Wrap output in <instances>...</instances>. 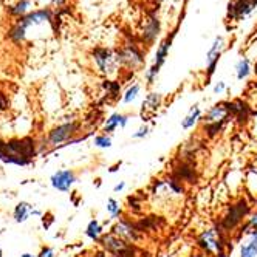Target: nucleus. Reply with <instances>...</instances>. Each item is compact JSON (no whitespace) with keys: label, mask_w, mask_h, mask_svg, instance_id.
<instances>
[{"label":"nucleus","mask_w":257,"mask_h":257,"mask_svg":"<svg viewBox=\"0 0 257 257\" xmlns=\"http://www.w3.org/2000/svg\"><path fill=\"white\" fill-rule=\"evenodd\" d=\"M54 30L53 11L50 8H38L21 19L11 21L7 28V39L14 45H22L28 39L45 38Z\"/></svg>","instance_id":"f257e3e1"},{"label":"nucleus","mask_w":257,"mask_h":257,"mask_svg":"<svg viewBox=\"0 0 257 257\" xmlns=\"http://www.w3.org/2000/svg\"><path fill=\"white\" fill-rule=\"evenodd\" d=\"M91 61L95 64L96 71L107 79H113L122 68L119 51L107 47H98L91 51Z\"/></svg>","instance_id":"f03ea898"},{"label":"nucleus","mask_w":257,"mask_h":257,"mask_svg":"<svg viewBox=\"0 0 257 257\" xmlns=\"http://www.w3.org/2000/svg\"><path fill=\"white\" fill-rule=\"evenodd\" d=\"M226 243H228L226 235L217 226L201 231L195 238V245H197L198 251L205 252L209 257L226 255Z\"/></svg>","instance_id":"7ed1b4c3"},{"label":"nucleus","mask_w":257,"mask_h":257,"mask_svg":"<svg viewBox=\"0 0 257 257\" xmlns=\"http://www.w3.org/2000/svg\"><path fill=\"white\" fill-rule=\"evenodd\" d=\"M79 128H81V122L75 121V119H70L67 122L54 125L47 134L45 148L61 149V148H64V146H70L71 143L84 140V138H75L79 134Z\"/></svg>","instance_id":"20e7f679"},{"label":"nucleus","mask_w":257,"mask_h":257,"mask_svg":"<svg viewBox=\"0 0 257 257\" xmlns=\"http://www.w3.org/2000/svg\"><path fill=\"white\" fill-rule=\"evenodd\" d=\"M248 215H249L248 201L245 198H240V200H237L235 203L228 206L226 212L223 214V217L220 218V222L215 226L228 237L229 234L235 232V229L243 226V220L248 218Z\"/></svg>","instance_id":"39448f33"},{"label":"nucleus","mask_w":257,"mask_h":257,"mask_svg":"<svg viewBox=\"0 0 257 257\" xmlns=\"http://www.w3.org/2000/svg\"><path fill=\"white\" fill-rule=\"evenodd\" d=\"M231 116L232 113L229 102H220L208 108V112L201 118V124H203V128L206 131V135L215 137L218 132H222Z\"/></svg>","instance_id":"423d86ee"},{"label":"nucleus","mask_w":257,"mask_h":257,"mask_svg":"<svg viewBox=\"0 0 257 257\" xmlns=\"http://www.w3.org/2000/svg\"><path fill=\"white\" fill-rule=\"evenodd\" d=\"M172 39H174V34L168 36L166 39H163L160 42V45H158V48L155 51V56H154V61H152L151 67L146 70V73H144V79H146V82H148V85H152L157 81V78L160 75V71H161L164 62H166V59L169 56Z\"/></svg>","instance_id":"0eeeda50"},{"label":"nucleus","mask_w":257,"mask_h":257,"mask_svg":"<svg viewBox=\"0 0 257 257\" xmlns=\"http://www.w3.org/2000/svg\"><path fill=\"white\" fill-rule=\"evenodd\" d=\"M99 243L105 252L112 254L113 257H135V246L132 243L122 240V238H119L112 231L104 234Z\"/></svg>","instance_id":"6e6552de"},{"label":"nucleus","mask_w":257,"mask_h":257,"mask_svg":"<svg viewBox=\"0 0 257 257\" xmlns=\"http://www.w3.org/2000/svg\"><path fill=\"white\" fill-rule=\"evenodd\" d=\"M118 51H119V58H121L122 68H127L128 71H138V70L143 68V65H144V54H143V51L137 45L127 44L122 48H119Z\"/></svg>","instance_id":"1a4fd4ad"},{"label":"nucleus","mask_w":257,"mask_h":257,"mask_svg":"<svg viewBox=\"0 0 257 257\" xmlns=\"http://www.w3.org/2000/svg\"><path fill=\"white\" fill-rule=\"evenodd\" d=\"M112 232L116 234L119 238L122 240L128 242V243H138L141 238H143V231L140 229L138 223H134L131 220H125V218H119L118 222L113 225Z\"/></svg>","instance_id":"9d476101"},{"label":"nucleus","mask_w":257,"mask_h":257,"mask_svg":"<svg viewBox=\"0 0 257 257\" xmlns=\"http://www.w3.org/2000/svg\"><path fill=\"white\" fill-rule=\"evenodd\" d=\"M78 181V175L73 169H58L56 172H53L50 177V185L54 191L58 192H70L73 189V186L76 185Z\"/></svg>","instance_id":"9b49d317"},{"label":"nucleus","mask_w":257,"mask_h":257,"mask_svg":"<svg viewBox=\"0 0 257 257\" xmlns=\"http://www.w3.org/2000/svg\"><path fill=\"white\" fill-rule=\"evenodd\" d=\"M161 105H163V96L160 93L151 91V93L146 95L143 102H141V112H140L143 124H148V121L157 115V112L160 110Z\"/></svg>","instance_id":"f8f14e48"},{"label":"nucleus","mask_w":257,"mask_h":257,"mask_svg":"<svg viewBox=\"0 0 257 257\" xmlns=\"http://www.w3.org/2000/svg\"><path fill=\"white\" fill-rule=\"evenodd\" d=\"M257 8V0H231L228 14L234 21H243Z\"/></svg>","instance_id":"ddd939ff"},{"label":"nucleus","mask_w":257,"mask_h":257,"mask_svg":"<svg viewBox=\"0 0 257 257\" xmlns=\"http://www.w3.org/2000/svg\"><path fill=\"white\" fill-rule=\"evenodd\" d=\"M225 51V38L223 36H217L214 42L211 44L208 53H206V68H208V76H212L215 73V68L218 65V61L222 58Z\"/></svg>","instance_id":"4468645a"},{"label":"nucleus","mask_w":257,"mask_h":257,"mask_svg":"<svg viewBox=\"0 0 257 257\" xmlns=\"http://www.w3.org/2000/svg\"><path fill=\"white\" fill-rule=\"evenodd\" d=\"M34 2L33 0H14V2L5 5V14L10 17L11 21L21 19V17L30 14L34 11Z\"/></svg>","instance_id":"2eb2a0df"},{"label":"nucleus","mask_w":257,"mask_h":257,"mask_svg":"<svg viewBox=\"0 0 257 257\" xmlns=\"http://www.w3.org/2000/svg\"><path fill=\"white\" fill-rule=\"evenodd\" d=\"M128 122H131V116L125 113H121V112H115L104 121L102 132L110 135V134H113L116 128H125L128 125Z\"/></svg>","instance_id":"dca6fc26"},{"label":"nucleus","mask_w":257,"mask_h":257,"mask_svg":"<svg viewBox=\"0 0 257 257\" xmlns=\"http://www.w3.org/2000/svg\"><path fill=\"white\" fill-rule=\"evenodd\" d=\"M201 118H203V112H201L200 104H194L192 107H189L188 113L181 119L180 125L183 131H192L194 127H197L198 122H201Z\"/></svg>","instance_id":"f3484780"},{"label":"nucleus","mask_w":257,"mask_h":257,"mask_svg":"<svg viewBox=\"0 0 257 257\" xmlns=\"http://www.w3.org/2000/svg\"><path fill=\"white\" fill-rule=\"evenodd\" d=\"M34 209L36 208L31 203H28V201H19V203H17L13 209L14 223H17V225L25 223L31 215H34Z\"/></svg>","instance_id":"a211bd4d"},{"label":"nucleus","mask_w":257,"mask_h":257,"mask_svg":"<svg viewBox=\"0 0 257 257\" xmlns=\"http://www.w3.org/2000/svg\"><path fill=\"white\" fill-rule=\"evenodd\" d=\"M160 34V21L157 19L155 16L149 17V21L144 24V28H143V41L148 42V44H152L157 36Z\"/></svg>","instance_id":"6ab92c4d"},{"label":"nucleus","mask_w":257,"mask_h":257,"mask_svg":"<svg viewBox=\"0 0 257 257\" xmlns=\"http://www.w3.org/2000/svg\"><path fill=\"white\" fill-rule=\"evenodd\" d=\"M104 234H105L104 226H102V223L99 222V220H96V218L90 220L87 228H85V237L90 238L91 242H99Z\"/></svg>","instance_id":"aec40b11"},{"label":"nucleus","mask_w":257,"mask_h":257,"mask_svg":"<svg viewBox=\"0 0 257 257\" xmlns=\"http://www.w3.org/2000/svg\"><path fill=\"white\" fill-rule=\"evenodd\" d=\"M251 73H252V65H251V61L248 58H242L235 64V78L238 81L248 79Z\"/></svg>","instance_id":"412c9836"},{"label":"nucleus","mask_w":257,"mask_h":257,"mask_svg":"<svg viewBox=\"0 0 257 257\" xmlns=\"http://www.w3.org/2000/svg\"><path fill=\"white\" fill-rule=\"evenodd\" d=\"M105 209L108 212V217L112 218V220L122 218V206H121V201H118L116 198H113V197L107 198Z\"/></svg>","instance_id":"4be33fe9"},{"label":"nucleus","mask_w":257,"mask_h":257,"mask_svg":"<svg viewBox=\"0 0 257 257\" xmlns=\"http://www.w3.org/2000/svg\"><path fill=\"white\" fill-rule=\"evenodd\" d=\"M140 93H141V85L138 82H132L122 93V102L124 104H134L138 99Z\"/></svg>","instance_id":"5701e85b"},{"label":"nucleus","mask_w":257,"mask_h":257,"mask_svg":"<svg viewBox=\"0 0 257 257\" xmlns=\"http://www.w3.org/2000/svg\"><path fill=\"white\" fill-rule=\"evenodd\" d=\"M93 144H95V148H98V149H110V148H112V144H113L112 135L101 132V134L93 137Z\"/></svg>","instance_id":"b1692460"},{"label":"nucleus","mask_w":257,"mask_h":257,"mask_svg":"<svg viewBox=\"0 0 257 257\" xmlns=\"http://www.w3.org/2000/svg\"><path fill=\"white\" fill-rule=\"evenodd\" d=\"M238 257H257V245L252 242H245L238 249Z\"/></svg>","instance_id":"393cba45"},{"label":"nucleus","mask_w":257,"mask_h":257,"mask_svg":"<svg viewBox=\"0 0 257 257\" xmlns=\"http://www.w3.org/2000/svg\"><path fill=\"white\" fill-rule=\"evenodd\" d=\"M151 131H152V128H151L149 124H141V125L137 128V131L132 134V138H134V140H144V138H148V137L151 135Z\"/></svg>","instance_id":"a878e982"},{"label":"nucleus","mask_w":257,"mask_h":257,"mask_svg":"<svg viewBox=\"0 0 257 257\" xmlns=\"http://www.w3.org/2000/svg\"><path fill=\"white\" fill-rule=\"evenodd\" d=\"M38 257H58L56 255V251H54V248L51 246H42Z\"/></svg>","instance_id":"bb28decb"},{"label":"nucleus","mask_w":257,"mask_h":257,"mask_svg":"<svg viewBox=\"0 0 257 257\" xmlns=\"http://www.w3.org/2000/svg\"><path fill=\"white\" fill-rule=\"evenodd\" d=\"M214 95H223L225 91H226V82L225 81H218V82H215V85H214Z\"/></svg>","instance_id":"cd10ccee"},{"label":"nucleus","mask_w":257,"mask_h":257,"mask_svg":"<svg viewBox=\"0 0 257 257\" xmlns=\"http://www.w3.org/2000/svg\"><path fill=\"white\" fill-rule=\"evenodd\" d=\"M8 110V96L0 91V112H7Z\"/></svg>","instance_id":"c85d7f7f"},{"label":"nucleus","mask_w":257,"mask_h":257,"mask_svg":"<svg viewBox=\"0 0 257 257\" xmlns=\"http://www.w3.org/2000/svg\"><path fill=\"white\" fill-rule=\"evenodd\" d=\"M125 188H127V183H125V181H119V183H116V185H115V188H113V192H115V194H118V192H122Z\"/></svg>","instance_id":"c756f323"},{"label":"nucleus","mask_w":257,"mask_h":257,"mask_svg":"<svg viewBox=\"0 0 257 257\" xmlns=\"http://www.w3.org/2000/svg\"><path fill=\"white\" fill-rule=\"evenodd\" d=\"M50 2H51V5H53V7L61 8V7H64V5L67 4V0H50Z\"/></svg>","instance_id":"7c9ffc66"},{"label":"nucleus","mask_w":257,"mask_h":257,"mask_svg":"<svg viewBox=\"0 0 257 257\" xmlns=\"http://www.w3.org/2000/svg\"><path fill=\"white\" fill-rule=\"evenodd\" d=\"M248 240L257 245V231H252V232L248 234Z\"/></svg>","instance_id":"2f4dec72"},{"label":"nucleus","mask_w":257,"mask_h":257,"mask_svg":"<svg viewBox=\"0 0 257 257\" xmlns=\"http://www.w3.org/2000/svg\"><path fill=\"white\" fill-rule=\"evenodd\" d=\"M188 257H209V255H206L205 252L198 251V252H194V254H191V255H188Z\"/></svg>","instance_id":"473e14b6"},{"label":"nucleus","mask_w":257,"mask_h":257,"mask_svg":"<svg viewBox=\"0 0 257 257\" xmlns=\"http://www.w3.org/2000/svg\"><path fill=\"white\" fill-rule=\"evenodd\" d=\"M21 257H38V255H34L31 252H24V254H21Z\"/></svg>","instance_id":"72a5a7b5"},{"label":"nucleus","mask_w":257,"mask_h":257,"mask_svg":"<svg viewBox=\"0 0 257 257\" xmlns=\"http://www.w3.org/2000/svg\"><path fill=\"white\" fill-rule=\"evenodd\" d=\"M5 11V5H4V0H0V13Z\"/></svg>","instance_id":"f704fd0d"},{"label":"nucleus","mask_w":257,"mask_h":257,"mask_svg":"<svg viewBox=\"0 0 257 257\" xmlns=\"http://www.w3.org/2000/svg\"><path fill=\"white\" fill-rule=\"evenodd\" d=\"M0 257H2V248H0Z\"/></svg>","instance_id":"c9c22d12"},{"label":"nucleus","mask_w":257,"mask_h":257,"mask_svg":"<svg viewBox=\"0 0 257 257\" xmlns=\"http://www.w3.org/2000/svg\"><path fill=\"white\" fill-rule=\"evenodd\" d=\"M255 75H257V64H255Z\"/></svg>","instance_id":"e433bc0d"}]
</instances>
